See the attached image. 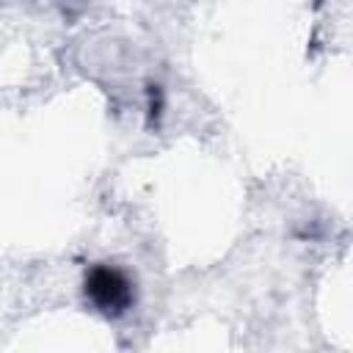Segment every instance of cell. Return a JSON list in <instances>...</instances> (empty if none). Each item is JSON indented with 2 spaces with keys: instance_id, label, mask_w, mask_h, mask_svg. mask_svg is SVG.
<instances>
[{
  "instance_id": "2",
  "label": "cell",
  "mask_w": 353,
  "mask_h": 353,
  "mask_svg": "<svg viewBox=\"0 0 353 353\" xmlns=\"http://www.w3.org/2000/svg\"><path fill=\"white\" fill-rule=\"evenodd\" d=\"M160 108H163V91H160V85H149V124L157 121Z\"/></svg>"
},
{
  "instance_id": "3",
  "label": "cell",
  "mask_w": 353,
  "mask_h": 353,
  "mask_svg": "<svg viewBox=\"0 0 353 353\" xmlns=\"http://www.w3.org/2000/svg\"><path fill=\"white\" fill-rule=\"evenodd\" d=\"M317 3H323V0H317Z\"/></svg>"
},
{
  "instance_id": "1",
  "label": "cell",
  "mask_w": 353,
  "mask_h": 353,
  "mask_svg": "<svg viewBox=\"0 0 353 353\" xmlns=\"http://www.w3.org/2000/svg\"><path fill=\"white\" fill-rule=\"evenodd\" d=\"M85 295L105 314H121L132 303V284L121 270L110 265H94L85 276Z\"/></svg>"
}]
</instances>
